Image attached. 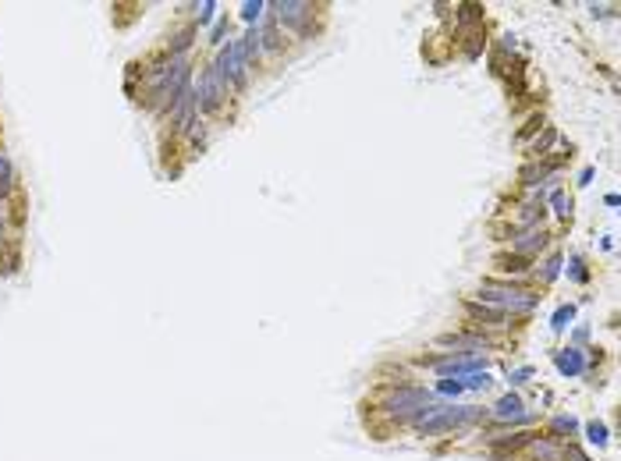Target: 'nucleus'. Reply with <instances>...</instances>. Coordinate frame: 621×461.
Masks as SVG:
<instances>
[{
    "label": "nucleus",
    "mask_w": 621,
    "mask_h": 461,
    "mask_svg": "<svg viewBox=\"0 0 621 461\" xmlns=\"http://www.w3.org/2000/svg\"><path fill=\"white\" fill-rule=\"evenodd\" d=\"M551 426H554V433H568V437L579 430V423H575L572 415H554V423H551Z\"/></svg>",
    "instance_id": "obj_27"
},
{
    "label": "nucleus",
    "mask_w": 621,
    "mask_h": 461,
    "mask_svg": "<svg viewBox=\"0 0 621 461\" xmlns=\"http://www.w3.org/2000/svg\"><path fill=\"white\" fill-rule=\"evenodd\" d=\"M455 380H462V387H465V391H487V387H490V373H487V369L469 373V376H455Z\"/></svg>",
    "instance_id": "obj_18"
},
{
    "label": "nucleus",
    "mask_w": 621,
    "mask_h": 461,
    "mask_svg": "<svg viewBox=\"0 0 621 461\" xmlns=\"http://www.w3.org/2000/svg\"><path fill=\"white\" fill-rule=\"evenodd\" d=\"M554 171H558L554 164H533V167H526V171H522V185H540V181H543V178H551Z\"/></svg>",
    "instance_id": "obj_16"
},
{
    "label": "nucleus",
    "mask_w": 621,
    "mask_h": 461,
    "mask_svg": "<svg viewBox=\"0 0 621 461\" xmlns=\"http://www.w3.org/2000/svg\"><path fill=\"white\" fill-rule=\"evenodd\" d=\"M274 7V21L277 25H288V28H295L299 36H309L312 32V4H306V0H281V4H270Z\"/></svg>",
    "instance_id": "obj_5"
},
{
    "label": "nucleus",
    "mask_w": 621,
    "mask_h": 461,
    "mask_svg": "<svg viewBox=\"0 0 621 461\" xmlns=\"http://www.w3.org/2000/svg\"><path fill=\"white\" fill-rule=\"evenodd\" d=\"M579 181H583V185H590V181H593V167H586V171L579 174Z\"/></svg>",
    "instance_id": "obj_34"
},
{
    "label": "nucleus",
    "mask_w": 621,
    "mask_h": 461,
    "mask_svg": "<svg viewBox=\"0 0 621 461\" xmlns=\"http://www.w3.org/2000/svg\"><path fill=\"white\" fill-rule=\"evenodd\" d=\"M260 39H263V50H270V53L285 46V39H281V28H277V21H274V14H270V18H267V25L260 28Z\"/></svg>",
    "instance_id": "obj_13"
},
{
    "label": "nucleus",
    "mask_w": 621,
    "mask_h": 461,
    "mask_svg": "<svg viewBox=\"0 0 621 461\" xmlns=\"http://www.w3.org/2000/svg\"><path fill=\"white\" fill-rule=\"evenodd\" d=\"M213 68H217V75H221V82L228 89H242L245 85V71H249V57H245L242 43L235 39V43L221 46V57H217Z\"/></svg>",
    "instance_id": "obj_4"
},
{
    "label": "nucleus",
    "mask_w": 621,
    "mask_h": 461,
    "mask_svg": "<svg viewBox=\"0 0 621 461\" xmlns=\"http://www.w3.org/2000/svg\"><path fill=\"white\" fill-rule=\"evenodd\" d=\"M572 319H575V305H561V309L554 312V319H551V330H558V334H561V330H565Z\"/></svg>",
    "instance_id": "obj_21"
},
{
    "label": "nucleus",
    "mask_w": 621,
    "mask_h": 461,
    "mask_svg": "<svg viewBox=\"0 0 621 461\" xmlns=\"http://www.w3.org/2000/svg\"><path fill=\"white\" fill-rule=\"evenodd\" d=\"M565 461H586V455H583L579 447H568V451H565Z\"/></svg>",
    "instance_id": "obj_33"
},
{
    "label": "nucleus",
    "mask_w": 621,
    "mask_h": 461,
    "mask_svg": "<svg viewBox=\"0 0 621 461\" xmlns=\"http://www.w3.org/2000/svg\"><path fill=\"white\" fill-rule=\"evenodd\" d=\"M440 344H447V348H465L462 355H483V348H487L490 341L479 337V334H447V337H440Z\"/></svg>",
    "instance_id": "obj_9"
},
{
    "label": "nucleus",
    "mask_w": 621,
    "mask_h": 461,
    "mask_svg": "<svg viewBox=\"0 0 621 461\" xmlns=\"http://www.w3.org/2000/svg\"><path fill=\"white\" fill-rule=\"evenodd\" d=\"M192 36H196V28H185V32H178L174 39H171V57H181L189 46H192Z\"/></svg>",
    "instance_id": "obj_20"
},
{
    "label": "nucleus",
    "mask_w": 621,
    "mask_h": 461,
    "mask_svg": "<svg viewBox=\"0 0 621 461\" xmlns=\"http://www.w3.org/2000/svg\"><path fill=\"white\" fill-rule=\"evenodd\" d=\"M476 302L494 305V309H501V312H519V316L536 309V295L526 291V287H515V284H508V280H483Z\"/></svg>",
    "instance_id": "obj_2"
},
{
    "label": "nucleus",
    "mask_w": 621,
    "mask_h": 461,
    "mask_svg": "<svg viewBox=\"0 0 621 461\" xmlns=\"http://www.w3.org/2000/svg\"><path fill=\"white\" fill-rule=\"evenodd\" d=\"M224 36H228V21L221 18V21L213 25V43H224Z\"/></svg>",
    "instance_id": "obj_32"
},
{
    "label": "nucleus",
    "mask_w": 621,
    "mask_h": 461,
    "mask_svg": "<svg viewBox=\"0 0 621 461\" xmlns=\"http://www.w3.org/2000/svg\"><path fill=\"white\" fill-rule=\"evenodd\" d=\"M543 245H547V231L533 228V231H526V234H522V238H519L511 248H515V255H526V259H529V255H533L536 248H543Z\"/></svg>",
    "instance_id": "obj_12"
},
{
    "label": "nucleus",
    "mask_w": 621,
    "mask_h": 461,
    "mask_svg": "<svg viewBox=\"0 0 621 461\" xmlns=\"http://www.w3.org/2000/svg\"><path fill=\"white\" fill-rule=\"evenodd\" d=\"M561 263H565L561 255H551V259L543 263V280H547V284H551V280H554V277L561 273Z\"/></svg>",
    "instance_id": "obj_28"
},
{
    "label": "nucleus",
    "mask_w": 621,
    "mask_h": 461,
    "mask_svg": "<svg viewBox=\"0 0 621 461\" xmlns=\"http://www.w3.org/2000/svg\"><path fill=\"white\" fill-rule=\"evenodd\" d=\"M526 447H529V455L536 461H558V447H554L551 440H536V437H533Z\"/></svg>",
    "instance_id": "obj_17"
},
{
    "label": "nucleus",
    "mask_w": 621,
    "mask_h": 461,
    "mask_svg": "<svg viewBox=\"0 0 621 461\" xmlns=\"http://www.w3.org/2000/svg\"><path fill=\"white\" fill-rule=\"evenodd\" d=\"M497 270L508 273V277H511V273L519 277V273L529 270V259H526V255H497Z\"/></svg>",
    "instance_id": "obj_15"
},
{
    "label": "nucleus",
    "mask_w": 621,
    "mask_h": 461,
    "mask_svg": "<svg viewBox=\"0 0 621 461\" xmlns=\"http://www.w3.org/2000/svg\"><path fill=\"white\" fill-rule=\"evenodd\" d=\"M551 206H554V213H558L561 221L572 213V199H568L565 192H558V189H554V196H551Z\"/></svg>",
    "instance_id": "obj_23"
},
{
    "label": "nucleus",
    "mask_w": 621,
    "mask_h": 461,
    "mask_svg": "<svg viewBox=\"0 0 621 461\" xmlns=\"http://www.w3.org/2000/svg\"><path fill=\"white\" fill-rule=\"evenodd\" d=\"M540 221H543V203H540V199H536V203H526V206H522V213H519V228L533 231Z\"/></svg>",
    "instance_id": "obj_14"
},
{
    "label": "nucleus",
    "mask_w": 621,
    "mask_h": 461,
    "mask_svg": "<svg viewBox=\"0 0 621 461\" xmlns=\"http://www.w3.org/2000/svg\"><path fill=\"white\" fill-rule=\"evenodd\" d=\"M437 394H447V398H458V394H465V387H462V380H455V376H444V380L437 383Z\"/></svg>",
    "instance_id": "obj_25"
},
{
    "label": "nucleus",
    "mask_w": 621,
    "mask_h": 461,
    "mask_svg": "<svg viewBox=\"0 0 621 461\" xmlns=\"http://www.w3.org/2000/svg\"><path fill=\"white\" fill-rule=\"evenodd\" d=\"M224 96H228V85L221 82L217 68H206L203 78H199V89H196V107L206 110V114H213V110H221Z\"/></svg>",
    "instance_id": "obj_6"
},
{
    "label": "nucleus",
    "mask_w": 621,
    "mask_h": 461,
    "mask_svg": "<svg viewBox=\"0 0 621 461\" xmlns=\"http://www.w3.org/2000/svg\"><path fill=\"white\" fill-rule=\"evenodd\" d=\"M554 366H558V373H565V376H583V373H586V359H583L579 348L558 351V355H554Z\"/></svg>",
    "instance_id": "obj_10"
},
{
    "label": "nucleus",
    "mask_w": 621,
    "mask_h": 461,
    "mask_svg": "<svg viewBox=\"0 0 621 461\" xmlns=\"http://www.w3.org/2000/svg\"><path fill=\"white\" fill-rule=\"evenodd\" d=\"M586 440L597 444V447H604V444L611 440V437H607V426H604V423H590V426H586Z\"/></svg>",
    "instance_id": "obj_22"
},
{
    "label": "nucleus",
    "mask_w": 621,
    "mask_h": 461,
    "mask_svg": "<svg viewBox=\"0 0 621 461\" xmlns=\"http://www.w3.org/2000/svg\"><path fill=\"white\" fill-rule=\"evenodd\" d=\"M263 11H267V4H263V0H245V4H242V18H245L249 25H260Z\"/></svg>",
    "instance_id": "obj_19"
},
{
    "label": "nucleus",
    "mask_w": 621,
    "mask_h": 461,
    "mask_svg": "<svg viewBox=\"0 0 621 461\" xmlns=\"http://www.w3.org/2000/svg\"><path fill=\"white\" fill-rule=\"evenodd\" d=\"M529 376H533V369H529V366H522V369H515V373H511L508 380H511V387H522V383H526Z\"/></svg>",
    "instance_id": "obj_31"
},
{
    "label": "nucleus",
    "mask_w": 621,
    "mask_h": 461,
    "mask_svg": "<svg viewBox=\"0 0 621 461\" xmlns=\"http://www.w3.org/2000/svg\"><path fill=\"white\" fill-rule=\"evenodd\" d=\"M487 412L472 408V405H437L430 401L426 408L415 412L412 426L419 430V437H437V433H451V430H465L472 423H479Z\"/></svg>",
    "instance_id": "obj_1"
},
{
    "label": "nucleus",
    "mask_w": 621,
    "mask_h": 461,
    "mask_svg": "<svg viewBox=\"0 0 621 461\" xmlns=\"http://www.w3.org/2000/svg\"><path fill=\"white\" fill-rule=\"evenodd\" d=\"M433 369L440 376H469V373L483 369V355H444L433 362Z\"/></svg>",
    "instance_id": "obj_7"
},
{
    "label": "nucleus",
    "mask_w": 621,
    "mask_h": 461,
    "mask_svg": "<svg viewBox=\"0 0 621 461\" xmlns=\"http://www.w3.org/2000/svg\"><path fill=\"white\" fill-rule=\"evenodd\" d=\"M458 11H462V14H458L462 21H483V14H479V7H472V4H465V7H458Z\"/></svg>",
    "instance_id": "obj_30"
},
{
    "label": "nucleus",
    "mask_w": 621,
    "mask_h": 461,
    "mask_svg": "<svg viewBox=\"0 0 621 461\" xmlns=\"http://www.w3.org/2000/svg\"><path fill=\"white\" fill-rule=\"evenodd\" d=\"M568 277H572V280H579V284H583V280H590V270H586L583 255H572V259H568Z\"/></svg>",
    "instance_id": "obj_24"
},
{
    "label": "nucleus",
    "mask_w": 621,
    "mask_h": 461,
    "mask_svg": "<svg viewBox=\"0 0 621 461\" xmlns=\"http://www.w3.org/2000/svg\"><path fill=\"white\" fill-rule=\"evenodd\" d=\"M430 401H433V394H430L426 387H398V391H391V394L383 398L380 408H383L391 419H398V423H412L415 412L426 408Z\"/></svg>",
    "instance_id": "obj_3"
},
{
    "label": "nucleus",
    "mask_w": 621,
    "mask_h": 461,
    "mask_svg": "<svg viewBox=\"0 0 621 461\" xmlns=\"http://www.w3.org/2000/svg\"><path fill=\"white\" fill-rule=\"evenodd\" d=\"M465 312L479 323H490V327H508V312L494 309V305H483V302H465Z\"/></svg>",
    "instance_id": "obj_11"
},
{
    "label": "nucleus",
    "mask_w": 621,
    "mask_h": 461,
    "mask_svg": "<svg viewBox=\"0 0 621 461\" xmlns=\"http://www.w3.org/2000/svg\"><path fill=\"white\" fill-rule=\"evenodd\" d=\"M554 139H558V132H554V128H547V132H543V139H536V142H533V157H547V149H551V142H554Z\"/></svg>",
    "instance_id": "obj_26"
},
{
    "label": "nucleus",
    "mask_w": 621,
    "mask_h": 461,
    "mask_svg": "<svg viewBox=\"0 0 621 461\" xmlns=\"http://www.w3.org/2000/svg\"><path fill=\"white\" fill-rule=\"evenodd\" d=\"M494 419H501V423H526L529 415H526V405H522V398L511 391V394H504V398H497V405H494Z\"/></svg>",
    "instance_id": "obj_8"
},
{
    "label": "nucleus",
    "mask_w": 621,
    "mask_h": 461,
    "mask_svg": "<svg viewBox=\"0 0 621 461\" xmlns=\"http://www.w3.org/2000/svg\"><path fill=\"white\" fill-rule=\"evenodd\" d=\"M213 14H217V4H213V0L199 4V21H203V25H206V21H213Z\"/></svg>",
    "instance_id": "obj_29"
}]
</instances>
